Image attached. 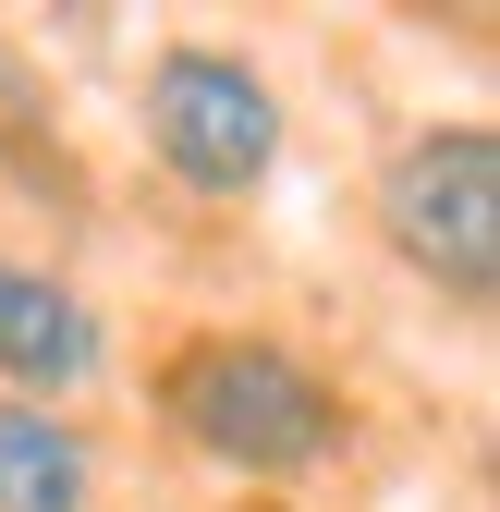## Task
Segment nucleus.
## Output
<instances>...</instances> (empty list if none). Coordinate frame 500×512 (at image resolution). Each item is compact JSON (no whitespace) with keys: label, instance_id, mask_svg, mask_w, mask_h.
I'll use <instances>...</instances> for the list:
<instances>
[{"label":"nucleus","instance_id":"nucleus-3","mask_svg":"<svg viewBox=\"0 0 500 512\" xmlns=\"http://www.w3.org/2000/svg\"><path fill=\"white\" fill-rule=\"evenodd\" d=\"M379 244L403 256V269L488 317L500 305V122H415V135L379 159Z\"/></svg>","mask_w":500,"mask_h":512},{"label":"nucleus","instance_id":"nucleus-2","mask_svg":"<svg viewBox=\"0 0 500 512\" xmlns=\"http://www.w3.org/2000/svg\"><path fill=\"white\" fill-rule=\"evenodd\" d=\"M135 135H147V171L171 183V196L244 208V196L281 183L293 122H281V86H269L244 49L171 37V49H147V74H135Z\"/></svg>","mask_w":500,"mask_h":512},{"label":"nucleus","instance_id":"nucleus-1","mask_svg":"<svg viewBox=\"0 0 500 512\" xmlns=\"http://www.w3.org/2000/svg\"><path fill=\"white\" fill-rule=\"evenodd\" d=\"M147 403H159V427L183 439V452L220 464L244 500H281V488L330 476V464L354 452L342 378L305 354V342L257 330V317H208V330H183V342L147 366Z\"/></svg>","mask_w":500,"mask_h":512},{"label":"nucleus","instance_id":"nucleus-4","mask_svg":"<svg viewBox=\"0 0 500 512\" xmlns=\"http://www.w3.org/2000/svg\"><path fill=\"white\" fill-rule=\"evenodd\" d=\"M110 366V317L49 269V256H0V403H61L74 415Z\"/></svg>","mask_w":500,"mask_h":512},{"label":"nucleus","instance_id":"nucleus-7","mask_svg":"<svg viewBox=\"0 0 500 512\" xmlns=\"http://www.w3.org/2000/svg\"><path fill=\"white\" fill-rule=\"evenodd\" d=\"M220 512H293V500H220Z\"/></svg>","mask_w":500,"mask_h":512},{"label":"nucleus","instance_id":"nucleus-6","mask_svg":"<svg viewBox=\"0 0 500 512\" xmlns=\"http://www.w3.org/2000/svg\"><path fill=\"white\" fill-rule=\"evenodd\" d=\"M0 171L25 183V196H74V147H61V98L37 74V49L0 25Z\"/></svg>","mask_w":500,"mask_h":512},{"label":"nucleus","instance_id":"nucleus-5","mask_svg":"<svg viewBox=\"0 0 500 512\" xmlns=\"http://www.w3.org/2000/svg\"><path fill=\"white\" fill-rule=\"evenodd\" d=\"M0 512H98V439L61 403H0Z\"/></svg>","mask_w":500,"mask_h":512}]
</instances>
